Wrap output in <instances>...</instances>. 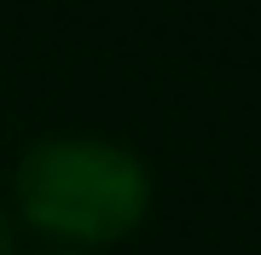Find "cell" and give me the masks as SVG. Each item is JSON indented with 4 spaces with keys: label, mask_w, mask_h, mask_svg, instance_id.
I'll return each mask as SVG.
<instances>
[{
    "label": "cell",
    "mask_w": 261,
    "mask_h": 255,
    "mask_svg": "<svg viewBox=\"0 0 261 255\" xmlns=\"http://www.w3.org/2000/svg\"><path fill=\"white\" fill-rule=\"evenodd\" d=\"M41 255H82V249H41Z\"/></svg>",
    "instance_id": "cell-3"
},
{
    "label": "cell",
    "mask_w": 261,
    "mask_h": 255,
    "mask_svg": "<svg viewBox=\"0 0 261 255\" xmlns=\"http://www.w3.org/2000/svg\"><path fill=\"white\" fill-rule=\"evenodd\" d=\"M12 203L23 226L87 255L145 226L151 168L134 145L105 133H47L18 157Z\"/></svg>",
    "instance_id": "cell-1"
},
{
    "label": "cell",
    "mask_w": 261,
    "mask_h": 255,
    "mask_svg": "<svg viewBox=\"0 0 261 255\" xmlns=\"http://www.w3.org/2000/svg\"><path fill=\"white\" fill-rule=\"evenodd\" d=\"M0 255H12V220H6V203H0Z\"/></svg>",
    "instance_id": "cell-2"
}]
</instances>
